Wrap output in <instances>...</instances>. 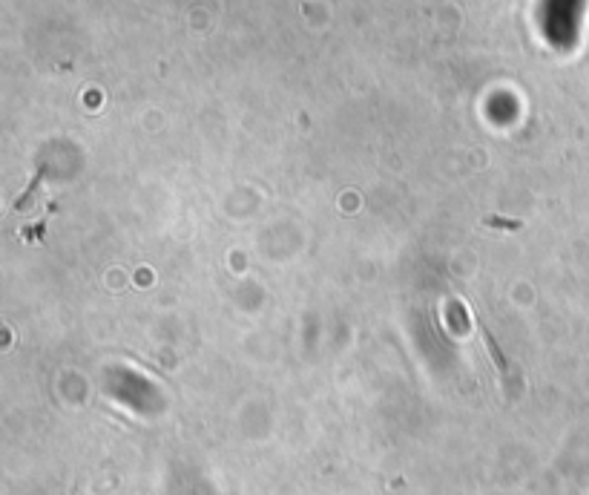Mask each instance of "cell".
<instances>
[{
  "label": "cell",
  "mask_w": 589,
  "mask_h": 495,
  "mask_svg": "<svg viewBox=\"0 0 589 495\" xmlns=\"http://www.w3.org/2000/svg\"><path fill=\"white\" fill-rule=\"evenodd\" d=\"M472 317H475V323H477V329H480V334H483V343H486V349H489V354H492V360H495V366L500 369V375H506L509 372V360L503 357V352H500V346L495 343V337H492V331L486 329V323L480 320V314H475L472 311Z\"/></svg>",
  "instance_id": "cell-1"
}]
</instances>
